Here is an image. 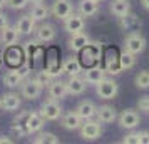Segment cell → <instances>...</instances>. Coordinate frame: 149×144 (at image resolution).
Wrapping results in <instances>:
<instances>
[{
    "instance_id": "6da1fadb",
    "label": "cell",
    "mask_w": 149,
    "mask_h": 144,
    "mask_svg": "<svg viewBox=\"0 0 149 144\" xmlns=\"http://www.w3.org/2000/svg\"><path fill=\"white\" fill-rule=\"evenodd\" d=\"M95 92L99 99H104V101H109V99H114L119 92V86L114 79H109V77H104L102 81L95 84Z\"/></svg>"
},
{
    "instance_id": "7a4b0ae2",
    "label": "cell",
    "mask_w": 149,
    "mask_h": 144,
    "mask_svg": "<svg viewBox=\"0 0 149 144\" xmlns=\"http://www.w3.org/2000/svg\"><path fill=\"white\" fill-rule=\"evenodd\" d=\"M79 131H81V137L86 139V141H95V139H99L101 134H102L101 122H99V121H92V119L82 121Z\"/></svg>"
},
{
    "instance_id": "3957f363",
    "label": "cell",
    "mask_w": 149,
    "mask_h": 144,
    "mask_svg": "<svg viewBox=\"0 0 149 144\" xmlns=\"http://www.w3.org/2000/svg\"><path fill=\"white\" fill-rule=\"evenodd\" d=\"M39 114L45 121H59L62 116V107H61V104H59V101L49 97L47 101L40 106V112Z\"/></svg>"
},
{
    "instance_id": "277c9868",
    "label": "cell",
    "mask_w": 149,
    "mask_h": 144,
    "mask_svg": "<svg viewBox=\"0 0 149 144\" xmlns=\"http://www.w3.org/2000/svg\"><path fill=\"white\" fill-rule=\"evenodd\" d=\"M146 49V39L139 32H129L127 37L124 39V50H129L132 54H141Z\"/></svg>"
},
{
    "instance_id": "5b68a950",
    "label": "cell",
    "mask_w": 149,
    "mask_h": 144,
    "mask_svg": "<svg viewBox=\"0 0 149 144\" xmlns=\"http://www.w3.org/2000/svg\"><path fill=\"white\" fill-rule=\"evenodd\" d=\"M117 121H119V126H121L122 129L132 131L134 127L139 126L141 117H139V112L136 109H124L121 114L117 116Z\"/></svg>"
},
{
    "instance_id": "8992f818",
    "label": "cell",
    "mask_w": 149,
    "mask_h": 144,
    "mask_svg": "<svg viewBox=\"0 0 149 144\" xmlns=\"http://www.w3.org/2000/svg\"><path fill=\"white\" fill-rule=\"evenodd\" d=\"M72 12H74V3L70 0H54V3L50 7V14L61 20H65Z\"/></svg>"
},
{
    "instance_id": "52a82bcc",
    "label": "cell",
    "mask_w": 149,
    "mask_h": 144,
    "mask_svg": "<svg viewBox=\"0 0 149 144\" xmlns=\"http://www.w3.org/2000/svg\"><path fill=\"white\" fill-rule=\"evenodd\" d=\"M20 94L22 97H25L29 101H35L37 97H40L42 87L35 82L34 79H27V81H22L20 84Z\"/></svg>"
},
{
    "instance_id": "ba28073f",
    "label": "cell",
    "mask_w": 149,
    "mask_h": 144,
    "mask_svg": "<svg viewBox=\"0 0 149 144\" xmlns=\"http://www.w3.org/2000/svg\"><path fill=\"white\" fill-rule=\"evenodd\" d=\"M64 27L67 30L69 34H79V32H84V29H86V20H84V17L81 14H72L69 15L67 19L64 20Z\"/></svg>"
},
{
    "instance_id": "9c48e42d",
    "label": "cell",
    "mask_w": 149,
    "mask_h": 144,
    "mask_svg": "<svg viewBox=\"0 0 149 144\" xmlns=\"http://www.w3.org/2000/svg\"><path fill=\"white\" fill-rule=\"evenodd\" d=\"M82 72H84V76H82L84 81L87 84H94V86L99 82V81H102V79L106 77V74H107L106 69L102 67V65H99V64L89 65V67L86 69V70H82Z\"/></svg>"
},
{
    "instance_id": "30bf717a",
    "label": "cell",
    "mask_w": 149,
    "mask_h": 144,
    "mask_svg": "<svg viewBox=\"0 0 149 144\" xmlns=\"http://www.w3.org/2000/svg\"><path fill=\"white\" fill-rule=\"evenodd\" d=\"M65 84H67V92L70 96H81L87 89V82L84 81V77L81 74L79 76H69V81Z\"/></svg>"
},
{
    "instance_id": "8fae6325",
    "label": "cell",
    "mask_w": 149,
    "mask_h": 144,
    "mask_svg": "<svg viewBox=\"0 0 149 144\" xmlns=\"http://www.w3.org/2000/svg\"><path fill=\"white\" fill-rule=\"evenodd\" d=\"M47 90H49V97L50 99H55V101H62L65 99V96H69L67 92V84L64 81H52V82L47 86Z\"/></svg>"
},
{
    "instance_id": "7c38bea8",
    "label": "cell",
    "mask_w": 149,
    "mask_h": 144,
    "mask_svg": "<svg viewBox=\"0 0 149 144\" xmlns=\"http://www.w3.org/2000/svg\"><path fill=\"white\" fill-rule=\"evenodd\" d=\"M19 37H20V34H19V30L15 27L7 25V27H3L0 30V44L3 47H12V45H15L19 42Z\"/></svg>"
},
{
    "instance_id": "4fadbf2b",
    "label": "cell",
    "mask_w": 149,
    "mask_h": 144,
    "mask_svg": "<svg viewBox=\"0 0 149 144\" xmlns=\"http://www.w3.org/2000/svg\"><path fill=\"white\" fill-rule=\"evenodd\" d=\"M95 117H97V121L101 124H112L117 119V112L112 106H107V104H104L101 107H97L95 111Z\"/></svg>"
},
{
    "instance_id": "5bb4252c",
    "label": "cell",
    "mask_w": 149,
    "mask_h": 144,
    "mask_svg": "<svg viewBox=\"0 0 149 144\" xmlns=\"http://www.w3.org/2000/svg\"><path fill=\"white\" fill-rule=\"evenodd\" d=\"M34 34L39 42L47 44V42H52L55 39V27L50 24H40L39 27H35Z\"/></svg>"
},
{
    "instance_id": "9a60e30c",
    "label": "cell",
    "mask_w": 149,
    "mask_h": 144,
    "mask_svg": "<svg viewBox=\"0 0 149 144\" xmlns=\"http://www.w3.org/2000/svg\"><path fill=\"white\" fill-rule=\"evenodd\" d=\"M81 124H82V119L81 116L74 111H69L67 114H64V116H61V126L64 127V129H67V131H75V129H79L81 127Z\"/></svg>"
},
{
    "instance_id": "2e32d148",
    "label": "cell",
    "mask_w": 149,
    "mask_h": 144,
    "mask_svg": "<svg viewBox=\"0 0 149 144\" xmlns=\"http://www.w3.org/2000/svg\"><path fill=\"white\" fill-rule=\"evenodd\" d=\"M69 49L74 50V52H81L84 47H87L91 44V37L86 32H79V34H72L69 39Z\"/></svg>"
},
{
    "instance_id": "e0dca14e",
    "label": "cell",
    "mask_w": 149,
    "mask_h": 144,
    "mask_svg": "<svg viewBox=\"0 0 149 144\" xmlns=\"http://www.w3.org/2000/svg\"><path fill=\"white\" fill-rule=\"evenodd\" d=\"M44 124H45V119L39 112H30L25 121V131H27V134H37L44 127Z\"/></svg>"
},
{
    "instance_id": "ac0fdd59",
    "label": "cell",
    "mask_w": 149,
    "mask_h": 144,
    "mask_svg": "<svg viewBox=\"0 0 149 144\" xmlns=\"http://www.w3.org/2000/svg\"><path fill=\"white\" fill-rule=\"evenodd\" d=\"M95 111H97V106H95L92 101H81L75 107V112L81 116L82 121H87V119H94L95 117Z\"/></svg>"
},
{
    "instance_id": "d6986e66",
    "label": "cell",
    "mask_w": 149,
    "mask_h": 144,
    "mask_svg": "<svg viewBox=\"0 0 149 144\" xmlns=\"http://www.w3.org/2000/svg\"><path fill=\"white\" fill-rule=\"evenodd\" d=\"M0 101H2V109L7 111V112H15V111H19V107L22 106L20 96L15 94V92H8V94H5Z\"/></svg>"
},
{
    "instance_id": "ffe728a7",
    "label": "cell",
    "mask_w": 149,
    "mask_h": 144,
    "mask_svg": "<svg viewBox=\"0 0 149 144\" xmlns=\"http://www.w3.org/2000/svg\"><path fill=\"white\" fill-rule=\"evenodd\" d=\"M82 52V64L84 65H94V64H97L99 62V59H101V52L97 50V49L92 45V42L89 44L87 47H84L81 50Z\"/></svg>"
},
{
    "instance_id": "44dd1931",
    "label": "cell",
    "mask_w": 149,
    "mask_h": 144,
    "mask_svg": "<svg viewBox=\"0 0 149 144\" xmlns=\"http://www.w3.org/2000/svg\"><path fill=\"white\" fill-rule=\"evenodd\" d=\"M62 72H65L67 76H79L82 74V62L77 57H67L62 62Z\"/></svg>"
},
{
    "instance_id": "7402d4cb",
    "label": "cell",
    "mask_w": 149,
    "mask_h": 144,
    "mask_svg": "<svg viewBox=\"0 0 149 144\" xmlns=\"http://www.w3.org/2000/svg\"><path fill=\"white\" fill-rule=\"evenodd\" d=\"M15 29L19 30L20 35H30L35 30V20L30 17V14L22 15L20 19L17 20V24H15Z\"/></svg>"
},
{
    "instance_id": "603a6c76",
    "label": "cell",
    "mask_w": 149,
    "mask_h": 144,
    "mask_svg": "<svg viewBox=\"0 0 149 144\" xmlns=\"http://www.w3.org/2000/svg\"><path fill=\"white\" fill-rule=\"evenodd\" d=\"M106 65H104V69H106V72H109V74H112V76H116V74H119L122 69H121V64H119V55L116 54L114 50H109L107 54H106Z\"/></svg>"
},
{
    "instance_id": "cb8c5ba5",
    "label": "cell",
    "mask_w": 149,
    "mask_h": 144,
    "mask_svg": "<svg viewBox=\"0 0 149 144\" xmlns=\"http://www.w3.org/2000/svg\"><path fill=\"white\" fill-rule=\"evenodd\" d=\"M97 12H99L97 0H81L79 2V14L82 17H94Z\"/></svg>"
},
{
    "instance_id": "d4e9b609",
    "label": "cell",
    "mask_w": 149,
    "mask_h": 144,
    "mask_svg": "<svg viewBox=\"0 0 149 144\" xmlns=\"http://www.w3.org/2000/svg\"><path fill=\"white\" fill-rule=\"evenodd\" d=\"M111 12H112V15H116L117 19L127 15L129 12H131V3H129V0H112V2H111Z\"/></svg>"
},
{
    "instance_id": "484cf974",
    "label": "cell",
    "mask_w": 149,
    "mask_h": 144,
    "mask_svg": "<svg viewBox=\"0 0 149 144\" xmlns=\"http://www.w3.org/2000/svg\"><path fill=\"white\" fill-rule=\"evenodd\" d=\"M24 79H25V77L22 76L20 70H8L7 74L3 76V84H5L7 87H10V89H14V87H19V86H20Z\"/></svg>"
},
{
    "instance_id": "4316f807",
    "label": "cell",
    "mask_w": 149,
    "mask_h": 144,
    "mask_svg": "<svg viewBox=\"0 0 149 144\" xmlns=\"http://www.w3.org/2000/svg\"><path fill=\"white\" fill-rule=\"evenodd\" d=\"M49 15H50V8L45 7L44 3H34V5H32V10H30V17H32L35 22L45 20Z\"/></svg>"
},
{
    "instance_id": "83f0119b",
    "label": "cell",
    "mask_w": 149,
    "mask_h": 144,
    "mask_svg": "<svg viewBox=\"0 0 149 144\" xmlns=\"http://www.w3.org/2000/svg\"><path fill=\"white\" fill-rule=\"evenodd\" d=\"M119 20H121L122 27L126 29V30H129V32H136V30H137V27L141 25V22L137 20V17H136V15H132L131 12H129L127 15L121 17Z\"/></svg>"
},
{
    "instance_id": "f1b7e54d",
    "label": "cell",
    "mask_w": 149,
    "mask_h": 144,
    "mask_svg": "<svg viewBox=\"0 0 149 144\" xmlns=\"http://www.w3.org/2000/svg\"><path fill=\"white\" fill-rule=\"evenodd\" d=\"M119 64H121L122 70H127V69L134 67L136 65V54L129 52V50H122L119 54Z\"/></svg>"
},
{
    "instance_id": "f546056e",
    "label": "cell",
    "mask_w": 149,
    "mask_h": 144,
    "mask_svg": "<svg viewBox=\"0 0 149 144\" xmlns=\"http://www.w3.org/2000/svg\"><path fill=\"white\" fill-rule=\"evenodd\" d=\"M34 144H57L59 143V137L52 134V132H37V136L32 139Z\"/></svg>"
},
{
    "instance_id": "4dcf8cb0",
    "label": "cell",
    "mask_w": 149,
    "mask_h": 144,
    "mask_svg": "<svg viewBox=\"0 0 149 144\" xmlns=\"http://www.w3.org/2000/svg\"><path fill=\"white\" fill-rule=\"evenodd\" d=\"M34 81H35L37 84H39V86H40L42 89H44V87H47L49 84L54 81V76H52V74L49 72L47 69H45V70H39V72L35 74Z\"/></svg>"
},
{
    "instance_id": "1f68e13d",
    "label": "cell",
    "mask_w": 149,
    "mask_h": 144,
    "mask_svg": "<svg viewBox=\"0 0 149 144\" xmlns=\"http://www.w3.org/2000/svg\"><path fill=\"white\" fill-rule=\"evenodd\" d=\"M5 57H7V62L10 64V65H19L20 61H22V52L15 47V45H12V47H8Z\"/></svg>"
},
{
    "instance_id": "d6a6232c",
    "label": "cell",
    "mask_w": 149,
    "mask_h": 144,
    "mask_svg": "<svg viewBox=\"0 0 149 144\" xmlns=\"http://www.w3.org/2000/svg\"><path fill=\"white\" fill-rule=\"evenodd\" d=\"M137 89H149V70H141L134 79Z\"/></svg>"
},
{
    "instance_id": "836d02e7",
    "label": "cell",
    "mask_w": 149,
    "mask_h": 144,
    "mask_svg": "<svg viewBox=\"0 0 149 144\" xmlns=\"http://www.w3.org/2000/svg\"><path fill=\"white\" fill-rule=\"evenodd\" d=\"M30 3V0H7V5L14 10H22Z\"/></svg>"
},
{
    "instance_id": "e575fe53",
    "label": "cell",
    "mask_w": 149,
    "mask_h": 144,
    "mask_svg": "<svg viewBox=\"0 0 149 144\" xmlns=\"http://www.w3.org/2000/svg\"><path fill=\"white\" fill-rule=\"evenodd\" d=\"M137 109L149 114V96H142L141 99L137 101Z\"/></svg>"
},
{
    "instance_id": "d590c367",
    "label": "cell",
    "mask_w": 149,
    "mask_h": 144,
    "mask_svg": "<svg viewBox=\"0 0 149 144\" xmlns=\"http://www.w3.org/2000/svg\"><path fill=\"white\" fill-rule=\"evenodd\" d=\"M122 144H139V132H131L127 136H124Z\"/></svg>"
},
{
    "instance_id": "8d00e7d4",
    "label": "cell",
    "mask_w": 149,
    "mask_h": 144,
    "mask_svg": "<svg viewBox=\"0 0 149 144\" xmlns=\"http://www.w3.org/2000/svg\"><path fill=\"white\" fill-rule=\"evenodd\" d=\"M29 114H30V111H24V112H20V114L14 119V122L15 124H20V126H24V127H25V121H27Z\"/></svg>"
},
{
    "instance_id": "74e56055",
    "label": "cell",
    "mask_w": 149,
    "mask_h": 144,
    "mask_svg": "<svg viewBox=\"0 0 149 144\" xmlns=\"http://www.w3.org/2000/svg\"><path fill=\"white\" fill-rule=\"evenodd\" d=\"M139 144H149V132L148 131L139 132Z\"/></svg>"
},
{
    "instance_id": "f35d334b",
    "label": "cell",
    "mask_w": 149,
    "mask_h": 144,
    "mask_svg": "<svg viewBox=\"0 0 149 144\" xmlns=\"http://www.w3.org/2000/svg\"><path fill=\"white\" fill-rule=\"evenodd\" d=\"M8 25V19H7V15L3 14V12H0V30L3 27H7Z\"/></svg>"
},
{
    "instance_id": "ab89813d",
    "label": "cell",
    "mask_w": 149,
    "mask_h": 144,
    "mask_svg": "<svg viewBox=\"0 0 149 144\" xmlns=\"http://www.w3.org/2000/svg\"><path fill=\"white\" fill-rule=\"evenodd\" d=\"M12 143V139H10V137H0V144H10Z\"/></svg>"
},
{
    "instance_id": "60d3db41",
    "label": "cell",
    "mask_w": 149,
    "mask_h": 144,
    "mask_svg": "<svg viewBox=\"0 0 149 144\" xmlns=\"http://www.w3.org/2000/svg\"><path fill=\"white\" fill-rule=\"evenodd\" d=\"M141 3H142V7L146 8V10H149V0H141Z\"/></svg>"
},
{
    "instance_id": "b9f144b4",
    "label": "cell",
    "mask_w": 149,
    "mask_h": 144,
    "mask_svg": "<svg viewBox=\"0 0 149 144\" xmlns=\"http://www.w3.org/2000/svg\"><path fill=\"white\" fill-rule=\"evenodd\" d=\"M5 5H7V0H0V10L5 7Z\"/></svg>"
},
{
    "instance_id": "7bdbcfd3",
    "label": "cell",
    "mask_w": 149,
    "mask_h": 144,
    "mask_svg": "<svg viewBox=\"0 0 149 144\" xmlns=\"http://www.w3.org/2000/svg\"><path fill=\"white\" fill-rule=\"evenodd\" d=\"M30 2H32V3H44L45 0H30Z\"/></svg>"
},
{
    "instance_id": "ee69618b",
    "label": "cell",
    "mask_w": 149,
    "mask_h": 144,
    "mask_svg": "<svg viewBox=\"0 0 149 144\" xmlns=\"http://www.w3.org/2000/svg\"><path fill=\"white\" fill-rule=\"evenodd\" d=\"M0 109H2V101H0Z\"/></svg>"
},
{
    "instance_id": "f6af8a7d",
    "label": "cell",
    "mask_w": 149,
    "mask_h": 144,
    "mask_svg": "<svg viewBox=\"0 0 149 144\" xmlns=\"http://www.w3.org/2000/svg\"><path fill=\"white\" fill-rule=\"evenodd\" d=\"M97 2H101V0H97Z\"/></svg>"
}]
</instances>
